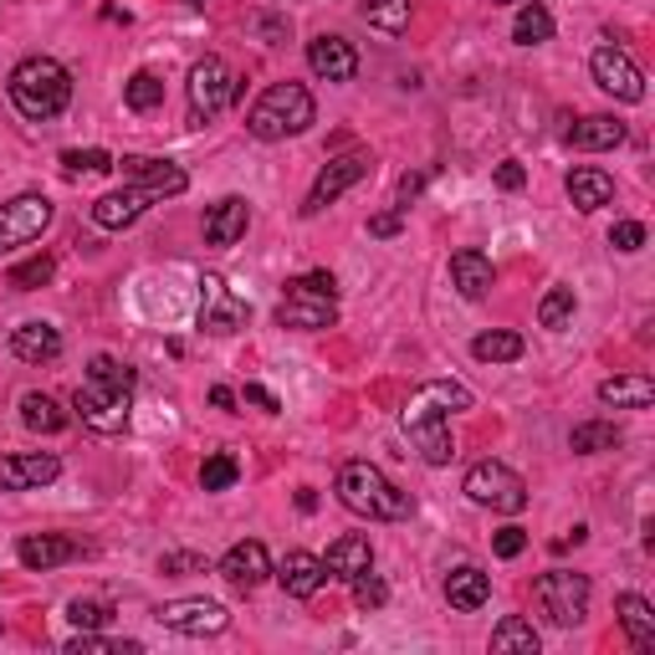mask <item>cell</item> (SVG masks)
<instances>
[{
	"label": "cell",
	"mask_w": 655,
	"mask_h": 655,
	"mask_svg": "<svg viewBox=\"0 0 655 655\" xmlns=\"http://www.w3.org/2000/svg\"><path fill=\"white\" fill-rule=\"evenodd\" d=\"M236 481H241V462L231 456V451L206 456V466H200V487H206V491H231Z\"/></svg>",
	"instance_id": "ab89813d"
},
{
	"label": "cell",
	"mask_w": 655,
	"mask_h": 655,
	"mask_svg": "<svg viewBox=\"0 0 655 655\" xmlns=\"http://www.w3.org/2000/svg\"><path fill=\"white\" fill-rule=\"evenodd\" d=\"M564 190L574 200V210H604L614 200V179L604 169H595V164H579V169H568Z\"/></svg>",
	"instance_id": "484cf974"
},
{
	"label": "cell",
	"mask_w": 655,
	"mask_h": 655,
	"mask_svg": "<svg viewBox=\"0 0 655 655\" xmlns=\"http://www.w3.org/2000/svg\"><path fill=\"white\" fill-rule=\"evenodd\" d=\"M231 103H236V77H231V67H225L221 57H200L190 67V123L200 129V123L221 119Z\"/></svg>",
	"instance_id": "ba28073f"
},
{
	"label": "cell",
	"mask_w": 655,
	"mask_h": 655,
	"mask_svg": "<svg viewBox=\"0 0 655 655\" xmlns=\"http://www.w3.org/2000/svg\"><path fill=\"white\" fill-rule=\"evenodd\" d=\"M67 410H62L52 395H42V389H31V395H21V425L26 431H42V435H57V431H67Z\"/></svg>",
	"instance_id": "4dcf8cb0"
},
{
	"label": "cell",
	"mask_w": 655,
	"mask_h": 655,
	"mask_svg": "<svg viewBox=\"0 0 655 655\" xmlns=\"http://www.w3.org/2000/svg\"><path fill=\"white\" fill-rule=\"evenodd\" d=\"M358 15H364L374 31H385V36H400V31H410L415 0H358Z\"/></svg>",
	"instance_id": "d6a6232c"
},
{
	"label": "cell",
	"mask_w": 655,
	"mask_h": 655,
	"mask_svg": "<svg viewBox=\"0 0 655 655\" xmlns=\"http://www.w3.org/2000/svg\"><path fill=\"white\" fill-rule=\"evenodd\" d=\"M369 169H374V154L369 149H348V154H338V159H328L323 169H318L308 200H302V215H323V210L333 206L338 195H348L358 179H369Z\"/></svg>",
	"instance_id": "9c48e42d"
},
{
	"label": "cell",
	"mask_w": 655,
	"mask_h": 655,
	"mask_svg": "<svg viewBox=\"0 0 655 655\" xmlns=\"http://www.w3.org/2000/svg\"><path fill=\"white\" fill-rule=\"evenodd\" d=\"M210 404H215V410H225V415H231V410H236V389L215 385V389H210Z\"/></svg>",
	"instance_id": "9f6ffc18"
},
{
	"label": "cell",
	"mask_w": 655,
	"mask_h": 655,
	"mask_svg": "<svg viewBox=\"0 0 655 655\" xmlns=\"http://www.w3.org/2000/svg\"><path fill=\"white\" fill-rule=\"evenodd\" d=\"M129 404H134V369L113 354H92L88 374L73 395V410L82 425L98 435H119L129 425Z\"/></svg>",
	"instance_id": "6da1fadb"
},
{
	"label": "cell",
	"mask_w": 655,
	"mask_h": 655,
	"mask_svg": "<svg viewBox=\"0 0 655 655\" xmlns=\"http://www.w3.org/2000/svg\"><path fill=\"white\" fill-rule=\"evenodd\" d=\"M451 287H456L466 302H481L491 287H497V267H491V256L477 252V246H462V252L451 256Z\"/></svg>",
	"instance_id": "ffe728a7"
},
{
	"label": "cell",
	"mask_w": 655,
	"mask_h": 655,
	"mask_svg": "<svg viewBox=\"0 0 655 655\" xmlns=\"http://www.w3.org/2000/svg\"><path fill=\"white\" fill-rule=\"evenodd\" d=\"M599 400L614 404V410H651L655 404V379L651 374H620V379H604V385H599Z\"/></svg>",
	"instance_id": "f546056e"
},
{
	"label": "cell",
	"mask_w": 655,
	"mask_h": 655,
	"mask_svg": "<svg viewBox=\"0 0 655 655\" xmlns=\"http://www.w3.org/2000/svg\"><path fill=\"white\" fill-rule=\"evenodd\" d=\"M333 491H338V502L348 507V512H358V518H369V522H404L415 512V497L400 491L369 462H343Z\"/></svg>",
	"instance_id": "3957f363"
},
{
	"label": "cell",
	"mask_w": 655,
	"mask_h": 655,
	"mask_svg": "<svg viewBox=\"0 0 655 655\" xmlns=\"http://www.w3.org/2000/svg\"><path fill=\"white\" fill-rule=\"evenodd\" d=\"M246 400H252L256 410H267V415H277V410H282V400H277L267 385H246Z\"/></svg>",
	"instance_id": "f5cc1de1"
},
{
	"label": "cell",
	"mask_w": 655,
	"mask_h": 655,
	"mask_svg": "<svg viewBox=\"0 0 655 655\" xmlns=\"http://www.w3.org/2000/svg\"><path fill=\"white\" fill-rule=\"evenodd\" d=\"M313 119H318V103L302 82H271L252 103V113H246V134L262 138V144H277V138L308 134Z\"/></svg>",
	"instance_id": "277c9868"
},
{
	"label": "cell",
	"mask_w": 655,
	"mask_h": 655,
	"mask_svg": "<svg viewBox=\"0 0 655 655\" xmlns=\"http://www.w3.org/2000/svg\"><path fill=\"white\" fill-rule=\"evenodd\" d=\"M123 103L134 108V113H154V108L164 103V82L154 73H134L123 82Z\"/></svg>",
	"instance_id": "f35d334b"
},
{
	"label": "cell",
	"mask_w": 655,
	"mask_h": 655,
	"mask_svg": "<svg viewBox=\"0 0 655 655\" xmlns=\"http://www.w3.org/2000/svg\"><path fill=\"white\" fill-rule=\"evenodd\" d=\"M620 441H625V435H620V425H610V420H584V425L568 431V451H574V456H599V451H614Z\"/></svg>",
	"instance_id": "836d02e7"
},
{
	"label": "cell",
	"mask_w": 655,
	"mask_h": 655,
	"mask_svg": "<svg viewBox=\"0 0 655 655\" xmlns=\"http://www.w3.org/2000/svg\"><path fill=\"white\" fill-rule=\"evenodd\" d=\"M589 73H595V82L610 98H620V103H641L645 98V77L641 67L630 62V52H620V46H599L595 57H589Z\"/></svg>",
	"instance_id": "9a60e30c"
},
{
	"label": "cell",
	"mask_w": 655,
	"mask_h": 655,
	"mask_svg": "<svg viewBox=\"0 0 655 655\" xmlns=\"http://www.w3.org/2000/svg\"><path fill=\"white\" fill-rule=\"evenodd\" d=\"M308 67H313V77H323V82H354L358 73V52L354 42H343V36H313L308 42Z\"/></svg>",
	"instance_id": "ac0fdd59"
},
{
	"label": "cell",
	"mask_w": 655,
	"mask_h": 655,
	"mask_svg": "<svg viewBox=\"0 0 655 655\" xmlns=\"http://www.w3.org/2000/svg\"><path fill=\"white\" fill-rule=\"evenodd\" d=\"M522 348H528L522 333H507V328H487V333L471 338V354H477L481 364H518Z\"/></svg>",
	"instance_id": "e575fe53"
},
{
	"label": "cell",
	"mask_w": 655,
	"mask_h": 655,
	"mask_svg": "<svg viewBox=\"0 0 655 655\" xmlns=\"http://www.w3.org/2000/svg\"><path fill=\"white\" fill-rule=\"evenodd\" d=\"M543 635L533 630V620H522V614H507L502 625L491 630V651L497 655H537Z\"/></svg>",
	"instance_id": "1f68e13d"
},
{
	"label": "cell",
	"mask_w": 655,
	"mask_h": 655,
	"mask_svg": "<svg viewBox=\"0 0 655 655\" xmlns=\"http://www.w3.org/2000/svg\"><path fill=\"white\" fill-rule=\"evenodd\" d=\"M328 579H343V584H354L358 574H369L374 568V543L364 533H343L338 543H328Z\"/></svg>",
	"instance_id": "7402d4cb"
},
{
	"label": "cell",
	"mask_w": 655,
	"mask_h": 655,
	"mask_svg": "<svg viewBox=\"0 0 655 655\" xmlns=\"http://www.w3.org/2000/svg\"><path fill=\"white\" fill-rule=\"evenodd\" d=\"M522 185H528V169H522L518 159H502V164H497V190H507V195H518Z\"/></svg>",
	"instance_id": "f907efd6"
},
{
	"label": "cell",
	"mask_w": 655,
	"mask_h": 655,
	"mask_svg": "<svg viewBox=\"0 0 655 655\" xmlns=\"http://www.w3.org/2000/svg\"><path fill=\"white\" fill-rule=\"evenodd\" d=\"M159 574H169V579H185V574H206V553H190V548L164 553V558H159Z\"/></svg>",
	"instance_id": "bcb514c9"
},
{
	"label": "cell",
	"mask_w": 655,
	"mask_h": 655,
	"mask_svg": "<svg viewBox=\"0 0 655 655\" xmlns=\"http://www.w3.org/2000/svg\"><path fill=\"white\" fill-rule=\"evenodd\" d=\"M246 225H252V206L241 200V195H225L215 206L206 210V241L210 246H236L246 236Z\"/></svg>",
	"instance_id": "603a6c76"
},
{
	"label": "cell",
	"mask_w": 655,
	"mask_h": 655,
	"mask_svg": "<svg viewBox=\"0 0 655 655\" xmlns=\"http://www.w3.org/2000/svg\"><path fill=\"white\" fill-rule=\"evenodd\" d=\"M67 620H73L77 630H108L113 625V604H103V599H73V604H67Z\"/></svg>",
	"instance_id": "b9f144b4"
},
{
	"label": "cell",
	"mask_w": 655,
	"mask_h": 655,
	"mask_svg": "<svg viewBox=\"0 0 655 655\" xmlns=\"http://www.w3.org/2000/svg\"><path fill=\"white\" fill-rule=\"evenodd\" d=\"M11 103L21 119L31 123H52L67 113V103H73V73L62 67L57 57H26L11 67Z\"/></svg>",
	"instance_id": "7a4b0ae2"
},
{
	"label": "cell",
	"mask_w": 655,
	"mask_h": 655,
	"mask_svg": "<svg viewBox=\"0 0 655 655\" xmlns=\"http://www.w3.org/2000/svg\"><path fill=\"white\" fill-rule=\"evenodd\" d=\"M533 599L558 630H574L589 614V579L574 574V568H548V574H537Z\"/></svg>",
	"instance_id": "8992f818"
},
{
	"label": "cell",
	"mask_w": 655,
	"mask_h": 655,
	"mask_svg": "<svg viewBox=\"0 0 655 655\" xmlns=\"http://www.w3.org/2000/svg\"><path fill=\"white\" fill-rule=\"evenodd\" d=\"M246 318H252L246 298L231 292V282H225L221 271H206V277H200V328L215 333V338H225V333H241Z\"/></svg>",
	"instance_id": "8fae6325"
},
{
	"label": "cell",
	"mask_w": 655,
	"mask_h": 655,
	"mask_svg": "<svg viewBox=\"0 0 655 655\" xmlns=\"http://www.w3.org/2000/svg\"><path fill=\"white\" fill-rule=\"evenodd\" d=\"M52 225V200L46 195H15L0 206V252H15V246H31Z\"/></svg>",
	"instance_id": "4fadbf2b"
},
{
	"label": "cell",
	"mask_w": 655,
	"mask_h": 655,
	"mask_svg": "<svg viewBox=\"0 0 655 655\" xmlns=\"http://www.w3.org/2000/svg\"><path fill=\"white\" fill-rule=\"evenodd\" d=\"M354 604H358V610H385V604H389V589H385V579H379L374 568L354 579Z\"/></svg>",
	"instance_id": "f6af8a7d"
},
{
	"label": "cell",
	"mask_w": 655,
	"mask_h": 655,
	"mask_svg": "<svg viewBox=\"0 0 655 655\" xmlns=\"http://www.w3.org/2000/svg\"><path fill=\"white\" fill-rule=\"evenodd\" d=\"M400 431L410 435V446L420 451V462L425 466H451V456H456V441H451V420L446 410L420 389L415 400L400 410Z\"/></svg>",
	"instance_id": "5b68a950"
},
{
	"label": "cell",
	"mask_w": 655,
	"mask_h": 655,
	"mask_svg": "<svg viewBox=\"0 0 655 655\" xmlns=\"http://www.w3.org/2000/svg\"><path fill=\"white\" fill-rule=\"evenodd\" d=\"M487 599H491V579L481 574V568L466 564V568H451L446 574V604L456 614H477Z\"/></svg>",
	"instance_id": "4316f807"
},
{
	"label": "cell",
	"mask_w": 655,
	"mask_h": 655,
	"mask_svg": "<svg viewBox=\"0 0 655 655\" xmlns=\"http://www.w3.org/2000/svg\"><path fill=\"white\" fill-rule=\"evenodd\" d=\"M302 287H313V292H323V298H338V277H333V271H308Z\"/></svg>",
	"instance_id": "db71d44e"
},
{
	"label": "cell",
	"mask_w": 655,
	"mask_h": 655,
	"mask_svg": "<svg viewBox=\"0 0 655 655\" xmlns=\"http://www.w3.org/2000/svg\"><path fill=\"white\" fill-rule=\"evenodd\" d=\"M298 507H302V512H313V507H318V491L302 487V491H298Z\"/></svg>",
	"instance_id": "6f0895ef"
},
{
	"label": "cell",
	"mask_w": 655,
	"mask_h": 655,
	"mask_svg": "<svg viewBox=\"0 0 655 655\" xmlns=\"http://www.w3.org/2000/svg\"><path fill=\"white\" fill-rule=\"evenodd\" d=\"M62 477V462L52 451H31V456H0V491H36Z\"/></svg>",
	"instance_id": "2e32d148"
},
{
	"label": "cell",
	"mask_w": 655,
	"mask_h": 655,
	"mask_svg": "<svg viewBox=\"0 0 655 655\" xmlns=\"http://www.w3.org/2000/svg\"><path fill=\"white\" fill-rule=\"evenodd\" d=\"M610 246H614V252H641V246H645V225L641 221H620L610 231Z\"/></svg>",
	"instance_id": "7dc6e473"
},
{
	"label": "cell",
	"mask_w": 655,
	"mask_h": 655,
	"mask_svg": "<svg viewBox=\"0 0 655 655\" xmlns=\"http://www.w3.org/2000/svg\"><path fill=\"white\" fill-rule=\"evenodd\" d=\"M425 185H431V169H415V175H404V179H400V190H395V200H400L395 210H410V206H415Z\"/></svg>",
	"instance_id": "c3c4849f"
},
{
	"label": "cell",
	"mask_w": 655,
	"mask_h": 655,
	"mask_svg": "<svg viewBox=\"0 0 655 655\" xmlns=\"http://www.w3.org/2000/svg\"><path fill=\"white\" fill-rule=\"evenodd\" d=\"M15 558L26 568H36V574H46V568H62V564H73V558H82V543L67 533H26L15 543Z\"/></svg>",
	"instance_id": "d6986e66"
},
{
	"label": "cell",
	"mask_w": 655,
	"mask_h": 655,
	"mask_svg": "<svg viewBox=\"0 0 655 655\" xmlns=\"http://www.w3.org/2000/svg\"><path fill=\"white\" fill-rule=\"evenodd\" d=\"M277 323L298 328V333H323V328L338 323V298H323L313 287H302V277H292L277 302Z\"/></svg>",
	"instance_id": "7c38bea8"
},
{
	"label": "cell",
	"mask_w": 655,
	"mask_h": 655,
	"mask_svg": "<svg viewBox=\"0 0 655 655\" xmlns=\"http://www.w3.org/2000/svg\"><path fill=\"white\" fill-rule=\"evenodd\" d=\"M574 313H579V298H574V287H568V282L548 287V298L537 302V323H543V328H553V333H558V328H568V323H574Z\"/></svg>",
	"instance_id": "d590c367"
},
{
	"label": "cell",
	"mask_w": 655,
	"mask_h": 655,
	"mask_svg": "<svg viewBox=\"0 0 655 655\" xmlns=\"http://www.w3.org/2000/svg\"><path fill=\"white\" fill-rule=\"evenodd\" d=\"M267 574H271V558H267V548H262L256 537L236 543V548H225V558H221V579L231 584V589L252 595L256 584H267Z\"/></svg>",
	"instance_id": "e0dca14e"
},
{
	"label": "cell",
	"mask_w": 655,
	"mask_h": 655,
	"mask_svg": "<svg viewBox=\"0 0 655 655\" xmlns=\"http://www.w3.org/2000/svg\"><path fill=\"white\" fill-rule=\"evenodd\" d=\"M425 395H431L441 410H471V404H477V395H471L466 385H456V379H431Z\"/></svg>",
	"instance_id": "7bdbcfd3"
},
{
	"label": "cell",
	"mask_w": 655,
	"mask_h": 655,
	"mask_svg": "<svg viewBox=\"0 0 655 655\" xmlns=\"http://www.w3.org/2000/svg\"><path fill=\"white\" fill-rule=\"evenodd\" d=\"M548 36H553V15L543 11L537 0H533V5H522L518 21H512V42H518V46H543Z\"/></svg>",
	"instance_id": "8d00e7d4"
},
{
	"label": "cell",
	"mask_w": 655,
	"mask_h": 655,
	"mask_svg": "<svg viewBox=\"0 0 655 655\" xmlns=\"http://www.w3.org/2000/svg\"><path fill=\"white\" fill-rule=\"evenodd\" d=\"M149 206H154V200H149L144 190H134V185H123V190L103 195V200H92V221L103 225V231H123V225H134Z\"/></svg>",
	"instance_id": "d4e9b609"
},
{
	"label": "cell",
	"mask_w": 655,
	"mask_h": 655,
	"mask_svg": "<svg viewBox=\"0 0 655 655\" xmlns=\"http://www.w3.org/2000/svg\"><path fill=\"white\" fill-rule=\"evenodd\" d=\"M62 164H67V175H108V169H113V154L108 149H67Z\"/></svg>",
	"instance_id": "ee69618b"
},
{
	"label": "cell",
	"mask_w": 655,
	"mask_h": 655,
	"mask_svg": "<svg viewBox=\"0 0 655 655\" xmlns=\"http://www.w3.org/2000/svg\"><path fill=\"white\" fill-rule=\"evenodd\" d=\"M252 31H262V36H267L271 46H277V42H287V26H282V21H267V15H256V21H252Z\"/></svg>",
	"instance_id": "11a10c76"
},
{
	"label": "cell",
	"mask_w": 655,
	"mask_h": 655,
	"mask_svg": "<svg viewBox=\"0 0 655 655\" xmlns=\"http://www.w3.org/2000/svg\"><path fill=\"white\" fill-rule=\"evenodd\" d=\"M190 5H206V0H190Z\"/></svg>",
	"instance_id": "680465c9"
},
{
	"label": "cell",
	"mask_w": 655,
	"mask_h": 655,
	"mask_svg": "<svg viewBox=\"0 0 655 655\" xmlns=\"http://www.w3.org/2000/svg\"><path fill=\"white\" fill-rule=\"evenodd\" d=\"M52 277H57V256H31V262H21V267L11 271V287L15 292H36V287H46L52 282Z\"/></svg>",
	"instance_id": "60d3db41"
},
{
	"label": "cell",
	"mask_w": 655,
	"mask_h": 655,
	"mask_svg": "<svg viewBox=\"0 0 655 655\" xmlns=\"http://www.w3.org/2000/svg\"><path fill=\"white\" fill-rule=\"evenodd\" d=\"M11 354L21 364H52V358H62V333L42 318H31V323L11 328Z\"/></svg>",
	"instance_id": "cb8c5ba5"
},
{
	"label": "cell",
	"mask_w": 655,
	"mask_h": 655,
	"mask_svg": "<svg viewBox=\"0 0 655 655\" xmlns=\"http://www.w3.org/2000/svg\"><path fill=\"white\" fill-rule=\"evenodd\" d=\"M277 584H282L292 599H313L318 589L328 584V568H323V558H318V553L292 548L282 564H277Z\"/></svg>",
	"instance_id": "44dd1931"
},
{
	"label": "cell",
	"mask_w": 655,
	"mask_h": 655,
	"mask_svg": "<svg viewBox=\"0 0 655 655\" xmlns=\"http://www.w3.org/2000/svg\"><path fill=\"white\" fill-rule=\"evenodd\" d=\"M154 620H159L164 630H175V635H190V641L221 635V630L231 625L225 604H215V599H169V604L154 610Z\"/></svg>",
	"instance_id": "5bb4252c"
},
{
	"label": "cell",
	"mask_w": 655,
	"mask_h": 655,
	"mask_svg": "<svg viewBox=\"0 0 655 655\" xmlns=\"http://www.w3.org/2000/svg\"><path fill=\"white\" fill-rule=\"evenodd\" d=\"M466 497L477 507H491V512H522L528 507V481L512 471V466H502V462H477L471 471H466Z\"/></svg>",
	"instance_id": "52a82bcc"
},
{
	"label": "cell",
	"mask_w": 655,
	"mask_h": 655,
	"mask_svg": "<svg viewBox=\"0 0 655 655\" xmlns=\"http://www.w3.org/2000/svg\"><path fill=\"white\" fill-rule=\"evenodd\" d=\"M497 5H512V0H497Z\"/></svg>",
	"instance_id": "91938a15"
},
{
	"label": "cell",
	"mask_w": 655,
	"mask_h": 655,
	"mask_svg": "<svg viewBox=\"0 0 655 655\" xmlns=\"http://www.w3.org/2000/svg\"><path fill=\"white\" fill-rule=\"evenodd\" d=\"M491 548H497V558H518V553L528 548V533H522V528H502V533L491 537Z\"/></svg>",
	"instance_id": "681fc988"
},
{
	"label": "cell",
	"mask_w": 655,
	"mask_h": 655,
	"mask_svg": "<svg viewBox=\"0 0 655 655\" xmlns=\"http://www.w3.org/2000/svg\"><path fill=\"white\" fill-rule=\"evenodd\" d=\"M113 169L123 175V185H134L144 190L149 200H175V195L190 190V175L179 169L175 159H149V154H123L113 159Z\"/></svg>",
	"instance_id": "30bf717a"
},
{
	"label": "cell",
	"mask_w": 655,
	"mask_h": 655,
	"mask_svg": "<svg viewBox=\"0 0 655 655\" xmlns=\"http://www.w3.org/2000/svg\"><path fill=\"white\" fill-rule=\"evenodd\" d=\"M614 614H620V630L630 635L635 651H655V610L645 595H620L614 599Z\"/></svg>",
	"instance_id": "f1b7e54d"
},
{
	"label": "cell",
	"mask_w": 655,
	"mask_h": 655,
	"mask_svg": "<svg viewBox=\"0 0 655 655\" xmlns=\"http://www.w3.org/2000/svg\"><path fill=\"white\" fill-rule=\"evenodd\" d=\"M568 144L584 149V154L614 149V144H625V123L614 119V113H589V119H579L574 129H568Z\"/></svg>",
	"instance_id": "83f0119b"
},
{
	"label": "cell",
	"mask_w": 655,
	"mask_h": 655,
	"mask_svg": "<svg viewBox=\"0 0 655 655\" xmlns=\"http://www.w3.org/2000/svg\"><path fill=\"white\" fill-rule=\"evenodd\" d=\"M138 651H144L138 641H108L98 630H77L67 641V655H138Z\"/></svg>",
	"instance_id": "74e56055"
},
{
	"label": "cell",
	"mask_w": 655,
	"mask_h": 655,
	"mask_svg": "<svg viewBox=\"0 0 655 655\" xmlns=\"http://www.w3.org/2000/svg\"><path fill=\"white\" fill-rule=\"evenodd\" d=\"M400 225H404V210H385V215L369 221V236H400Z\"/></svg>",
	"instance_id": "816d5d0a"
},
{
	"label": "cell",
	"mask_w": 655,
	"mask_h": 655,
	"mask_svg": "<svg viewBox=\"0 0 655 655\" xmlns=\"http://www.w3.org/2000/svg\"><path fill=\"white\" fill-rule=\"evenodd\" d=\"M0 630H5V620H0Z\"/></svg>",
	"instance_id": "94428289"
}]
</instances>
